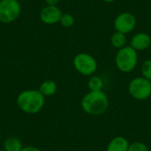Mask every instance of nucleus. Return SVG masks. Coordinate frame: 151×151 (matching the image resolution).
Wrapping results in <instances>:
<instances>
[{
    "label": "nucleus",
    "mask_w": 151,
    "mask_h": 151,
    "mask_svg": "<svg viewBox=\"0 0 151 151\" xmlns=\"http://www.w3.org/2000/svg\"><path fill=\"white\" fill-rule=\"evenodd\" d=\"M21 13V4L19 0H0V22L12 23Z\"/></svg>",
    "instance_id": "nucleus-4"
},
{
    "label": "nucleus",
    "mask_w": 151,
    "mask_h": 151,
    "mask_svg": "<svg viewBox=\"0 0 151 151\" xmlns=\"http://www.w3.org/2000/svg\"><path fill=\"white\" fill-rule=\"evenodd\" d=\"M138 54L131 46H125L119 49L115 57V63L118 69L123 73L132 72L137 65Z\"/></svg>",
    "instance_id": "nucleus-3"
},
{
    "label": "nucleus",
    "mask_w": 151,
    "mask_h": 151,
    "mask_svg": "<svg viewBox=\"0 0 151 151\" xmlns=\"http://www.w3.org/2000/svg\"><path fill=\"white\" fill-rule=\"evenodd\" d=\"M150 151H151V149H150Z\"/></svg>",
    "instance_id": "nucleus-23"
},
{
    "label": "nucleus",
    "mask_w": 151,
    "mask_h": 151,
    "mask_svg": "<svg viewBox=\"0 0 151 151\" xmlns=\"http://www.w3.org/2000/svg\"><path fill=\"white\" fill-rule=\"evenodd\" d=\"M128 141L123 136H117L113 138L108 144L106 151H128Z\"/></svg>",
    "instance_id": "nucleus-10"
},
{
    "label": "nucleus",
    "mask_w": 151,
    "mask_h": 151,
    "mask_svg": "<svg viewBox=\"0 0 151 151\" xmlns=\"http://www.w3.org/2000/svg\"><path fill=\"white\" fill-rule=\"evenodd\" d=\"M141 72L142 77L151 81V59H147L142 63Z\"/></svg>",
    "instance_id": "nucleus-16"
},
{
    "label": "nucleus",
    "mask_w": 151,
    "mask_h": 151,
    "mask_svg": "<svg viewBox=\"0 0 151 151\" xmlns=\"http://www.w3.org/2000/svg\"><path fill=\"white\" fill-rule=\"evenodd\" d=\"M73 66L79 73L84 76H91L97 69V62L90 54L81 52L74 57Z\"/></svg>",
    "instance_id": "nucleus-5"
},
{
    "label": "nucleus",
    "mask_w": 151,
    "mask_h": 151,
    "mask_svg": "<svg viewBox=\"0 0 151 151\" xmlns=\"http://www.w3.org/2000/svg\"><path fill=\"white\" fill-rule=\"evenodd\" d=\"M88 87L90 91H102L104 88V81L99 76H92L88 81Z\"/></svg>",
    "instance_id": "nucleus-14"
},
{
    "label": "nucleus",
    "mask_w": 151,
    "mask_h": 151,
    "mask_svg": "<svg viewBox=\"0 0 151 151\" xmlns=\"http://www.w3.org/2000/svg\"><path fill=\"white\" fill-rule=\"evenodd\" d=\"M128 90L134 99L146 100L151 96V81L144 77L134 78L131 81Z\"/></svg>",
    "instance_id": "nucleus-6"
},
{
    "label": "nucleus",
    "mask_w": 151,
    "mask_h": 151,
    "mask_svg": "<svg viewBox=\"0 0 151 151\" xmlns=\"http://www.w3.org/2000/svg\"><path fill=\"white\" fill-rule=\"evenodd\" d=\"M127 36L125 34L123 33H120V32H115L111 37V45L116 48V49H121L123 47L126 46L127 44Z\"/></svg>",
    "instance_id": "nucleus-13"
},
{
    "label": "nucleus",
    "mask_w": 151,
    "mask_h": 151,
    "mask_svg": "<svg viewBox=\"0 0 151 151\" xmlns=\"http://www.w3.org/2000/svg\"><path fill=\"white\" fill-rule=\"evenodd\" d=\"M60 0H45L47 5H58Z\"/></svg>",
    "instance_id": "nucleus-19"
},
{
    "label": "nucleus",
    "mask_w": 151,
    "mask_h": 151,
    "mask_svg": "<svg viewBox=\"0 0 151 151\" xmlns=\"http://www.w3.org/2000/svg\"><path fill=\"white\" fill-rule=\"evenodd\" d=\"M22 149V142L18 137H9L4 142V151H21Z\"/></svg>",
    "instance_id": "nucleus-12"
},
{
    "label": "nucleus",
    "mask_w": 151,
    "mask_h": 151,
    "mask_svg": "<svg viewBox=\"0 0 151 151\" xmlns=\"http://www.w3.org/2000/svg\"><path fill=\"white\" fill-rule=\"evenodd\" d=\"M21 151H42L41 150H39L38 148L33 147V146H27V147H23V149L21 150Z\"/></svg>",
    "instance_id": "nucleus-18"
},
{
    "label": "nucleus",
    "mask_w": 151,
    "mask_h": 151,
    "mask_svg": "<svg viewBox=\"0 0 151 151\" xmlns=\"http://www.w3.org/2000/svg\"><path fill=\"white\" fill-rule=\"evenodd\" d=\"M63 12L58 5H46L44 6L39 14L42 22L47 25H54L59 23Z\"/></svg>",
    "instance_id": "nucleus-8"
},
{
    "label": "nucleus",
    "mask_w": 151,
    "mask_h": 151,
    "mask_svg": "<svg viewBox=\"0 0 151 151\" xmlns=\"http://www.w3.org/2000/svg\"><path fill=\"white\" fill-rule=\"evenodd\" d=\"M0 140H1V134H0Z\"/></svg>",
    "instance_id": "nucleus-22"
},
{
    "label": "nucleus",
    "mask_w": 151,
    "mask_h": 151,
    "mask_svg": "<svg viewBox=\"0 0 151 151\" xmlns=\"http://www.w3.org/2000/svg\"><path fill=\"white\" fill-rule=\"evenodd\" d=\"M0 151H4V150H0Z\"/></svg>",
    "instance_id": "nucleus-21"
},
{
    "label": "nucleus",
    "mask_w": 151,
    "mask_h": 151,
    "mask_svg": "<svg viewBox=\"0 0 151 151\" xmlns=\"http://www.w3.org/2000/svg\"><path fill=\"white\" fill-rule=\"evenodd\" d=\"M81 104L86 113L98 116L107 111L109 107V99L103 90L90 91L83 96Z\"/></svg>",
    "instance_id": "nucleus-2"
},
{
    "label": "nucleus",
    "mask_w": 151,
    "mask_h": 151,
    "mask_svg": "<svg viewBox=\"0 0 151 151\" xmlns=\"http://www.w3.org/2000/svg\"><path fill=\"white\" fill-rule=\"evenodd\" d=\"M104 2H105V3H112V2H114L115 0H103Z\"/></svg>",
    "instance_id": "nucleus-20"
},
{
    "label": "nucleus",
    "mask_w": 151,
    "mask_h": 151,
    "mask_svg": "<svg viewBox=\"0 0 151 151\" xmlns=\"http://www.w3.org/2000/svg\"><path fill=\"white\" fill-rule=\"evenodd\" d=\"M57 89H58V86L56 82L51 80H47L41 84L39 91L44 96H52L56 94Z\"/></svg>",
    "instance_id": "nucleus-11"
},
{
    "label": "nucleus",
    "mask_w": 151,
    "mask_h": 151,
    "mask_svg": "<svg viewBox=\"0 0 151 151\" xmlns=\"http://www.w3.org/2000/svg\"><path fill=\"white\" fill-rule=\"evenodd\" d=\"M44 97L45 96L39 90H24L19 94L17 104L22 111L27 114H35L43 108L45 104Z\"/></svg>",
    "instance_id": "nucleus-1"
},
{
    "label": "nucleus",
    "mask_w": 151,
    "mask_h": 151,
    "mask_svg": "<svg viewBox=\"0 0 151 151\" xmlns=\"http://www.w3.org/2000/svg\"><path fill=\"white\" fill-rule=\"evenodd\" d=\"M128 151H150V150L143 142H135L130 144Z\"/></svg>",
    "instance_id": "nucleus-17"
},
{
    "label": "nucleus",
    "mask_w": 151,
    "mask_h": 151,
    "mask_svg": "<svg viewBox=\"0 0 151 151\" xmlns=\"http://www.w3.org/2000/svg\"><path fill=\"white\" fill-rule=\"evenodd\" d=\"M59 23L62 27L65 28H70L74 24V17L70 13H63L59 20Z\"/></svg>",
    "instance_id": "nucleus-15"
},
{
    "label": "nucleus",
    "mask_w": 151,
    "mask_h": 151,
    "mask_svg": "<svg viewBox=\"0 0 151 151\" xmlns=\"http://www.w3.org/2000/svg\"><path fill=\"white\" fill-rule=\"evenodd\" d=\"M137 24L135 16L128 12L119 13L114 19V28L117 32L128 34L132 32Z\"/></svg>",
    "instance_id": "nucleus-7"
},
{
    "label": "nucleus",
    "mask_w": 151,
    "mask_h": 151,
    "mask_svg": "<svg viewBox=\"0 0 151 151\" xmlns=\"http://www.w3.org/2000/svg\"><path fill=\"white\" fill-rule=\"evenodd\" d=\"M151 44L150 35L147 33L141 32L134 35L131 40V47L136 51L147 50Z\"/></svg>",
    "instance_id": "nucleus-9"
}]
</instances>
